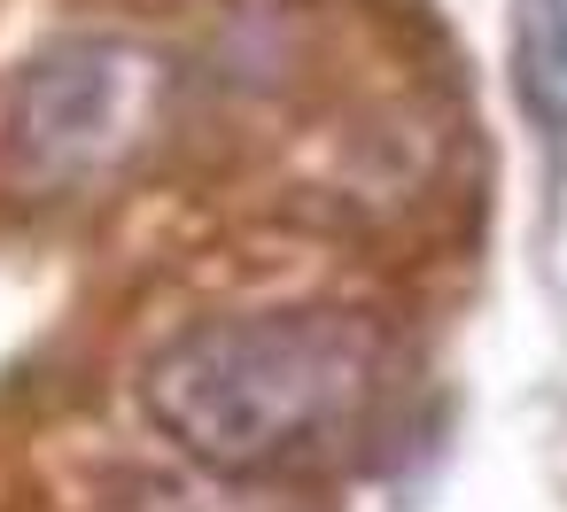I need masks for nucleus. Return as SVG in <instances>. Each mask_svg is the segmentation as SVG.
<instances>
[{
  "label": "nucleus",
  "instance_id": "f03ea898",
  "mask_svg": "<svg viewBox=\"0 0 567 512\" xmlns=\"http://www.w3.org/2000/svg\"><path fill=\"white\" fill-rule=\"evenodd\" d=\"M172 125V63L141 40H63L9 94V148L40 187H110Z\"/></svg>",
  "mask_w": 567,
  "mask_h": 512
},
{
  "label": "nucleus",
  "instance_id": "f257e3e1",
  "mask_svg": "<svg viewBox=\"0 0 567 512\" xmlns=\"http://www.w3.org/2000/svg\"><path fill=\"white\" fill-rule=\"evenodd\" d=\"M396 349L365 311H234L141 365V411L218 481H319L373 450Z\"/></svg>",
  "mask_w": 567,
  "mask_h": 512
},
{
  "label": "nucleus",
  "instance_id": "7ed1b4c3",
  "mask_svg": "<svg viewBox=\"0 0 567 512\" xmlns=\"http://www.w3.org/2000/svg\"><path fill=\"white\" fill-rule=\"evenodd\" d=\"M513 94L536 140L567 148V0H513Z\"/></svg>",
  "mask_w": 567,
  "mask_h": 512
}]
</instances>
